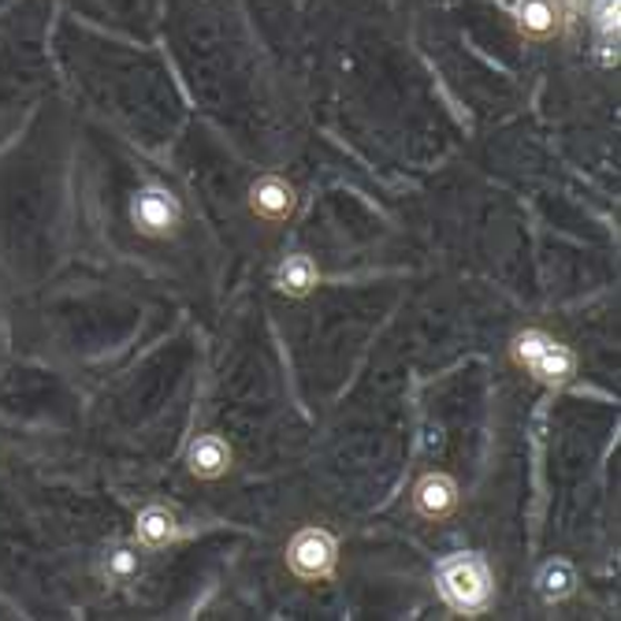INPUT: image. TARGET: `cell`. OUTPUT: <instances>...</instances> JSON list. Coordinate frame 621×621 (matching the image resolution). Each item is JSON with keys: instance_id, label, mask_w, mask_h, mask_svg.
<instances>
[{"instance_id": "obj_1", "label": "cell", "mask_w": 621, "mask_h": 621, "mask_svg": "<svg viewBox=\"0 0 621 621\" xmlns=\"http://www.w3.org/2000/svg\"><path fill=\"white\" fill-rule=\"evenodd\" d=\"M443 599L462 614H481L492 603V573L481 554H451L440 570H435Z\"/></svg>"}, {"instance_id": "obj_5", "label": "cell", "mask_w": 621, "mask_h": 621, "mask_svg": "<svg viewBox=\"0 0 621 621\" xmlns=\"http://www.w3.org/2000/svg\"><path fill=\"white\" fill-rule=\"evenodd\" d=\"M413 510L428 521H446L457 510V484L443 473H428L413 487Z\"/></svg>"}, {"instance_id": "obj_9", "label": "cell", "mask_w": 621, "mask_h": 621, "mask_svg": "<svg viewBox=\"0 0 621 621\" xmlns=\"http://www.w3.org/2000/svg\"><path fill=\"white\" fill-rule=\"evenodd\" d=\"M138 540L146 543L149 551H165L171 548V543L179 540V521L171 510L165 506H149V510H141L138 514Z\"/></svg>"}, {"instance_id": "obj_4", "label": "cell", "mask_w": 621, "mask_h": 621, "mask_svg": "<svg viewBox=\"0 0 621 621\" xmlns=\"http://www.w3.org/2000/svg\"><path fill=\"white\" fill-rule=\"evenodd\" d=\"M249 209L265 224H287L294 209H298V194H294L287 179L260 176L254 187H249Z\"/></svg>"}, {"instance_id": "obj_6", "label": "cell", "mask_w": 621, "mask_h": 621, "mask_svg": "<svg viewBox=\"0 0 621 621\" xmlns=\"http://www.w3.org/2000/svg\"><path fill=\"white\" fill-rule=\"evenodd\" d=\"M187 465L198 481H220V476L231 470V446H227L220 435H201V440H194L190 446Z\"/></svg>"}, {"instance_id": "obj_8", "label": "cell", "mask_w": 621, "mask_h": 621, "mask_svg": "<svg viewBox=\"0 0 621 621\" xmlns=\"http://www.w3.org/2000/svg\"><path fill=\"white\" fill-rule=\"evenodd\" d=\"M529 373L548 387H565V384H573V376H576V357H573L570 346L551 339L548 351L529 365Z\"/></svg>"}, {"instance_id": "obj_11", "label": "cell", "mask_w": 621, "mask_h": 621, "mask_svg": "<svg viewBox=\"0 0 621 621\" xmlns=\"http://www.w3.org/2000/svg\"><path fill=\"white\" fill-rule=\"evenodd\" d=\"M536 584H540V595L548 599V603H562V599H570L576 592V573H573L570 562L554 559L540 570Z\"/></svg>"}, {"instance_id": "obj_13", "label": "cell", "mask_w": 621, "mask_h": 621, "mask_svg": "<svg viewBox=\"0 0 621 621\" xmlns=\"http://www.w3.org/2000/svg\"><path fill=\"white\" fill-rule=\"evenodd\" d=\"M138 573H141L138 551H130V548H116L112 554H108V576H112V581L127 584V581H135Z\"/></svg>"}, {"instance_id": "obj_12", "label": "cell", "mask_w": 621, "mask_h": 621, "mask_svg": "<svg viewBox=\"0 0 621 621\" xmlns=\"http://www.w3.org/2000/svg\"><path fill=\"white\" fill-rule=\"evenodd\" d=\"M548 346H551L548 335L532 328V332H521V335H518L514 346H510V354H514V362H518V365H525V368H529L543 351H548Z\"/></svg>"}, {"instance_id": "obj_3", "label": "cell", "mask_w": 621, "mask_h": 621, "mask_svg": "<svg viewBox=\"0 0 621 621\" xmlns=\"http://www.w3.org/2000/svg\"><path fill=\"white\" fill-rule=\"evenodd\" d=\"M130 220L146 238H168L183 220V209L176 201V194L165 187H146L135 194V205H130Z\"/></svg>"}, {"instance_id": "obj_7", "label": "cell", "mask_w": 621, "mask_h": 621, "mask_svg": "<svg viewBox=\"0 0 621 621\" xmlns=\"http://www.w3.org/2000/svg\"><path fill=\"white\" fill-rule=\"evenodd\" d=\"M514 16H518L521 34L536 38V41L554 38L562 27V16H559V4H554V0H518Z\"/></svg>"}, {"instance_id": "obj_2", "label": "cell", "mask_w": 621, "mask_h": 621, "mask_svg": "<svg viewBox=\"0 0 621 621\" xmlns=\"http://www.w3.org/2000/svg\"><path fill=\"white\" fill-rule=\"evenodd\" d=\"M335 540L324 529H302L298 536L287 543V565L302 581H324L335 570Z\"/></svg>"}, {"instance_id": "obj_10", "label": "cell", "mask_w": 621, "mask_h": 621, "mask_svg": "<svg viewBox=\"0 0 621 621\" xmlns=\"http://www.w3.org/2000/svg\"><path fill=\"white\" fill-rule=\"evenodd\" d=\"M321 283V272L313 265V257L305 254H294L279 265V276H276V287L287 294V298H305V294H313Z\"/></svg>"}]
</instances>
